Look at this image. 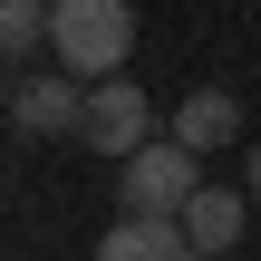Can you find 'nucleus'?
Masks as SVG:
<instances>
[{
  "mask_svg": "<svg viewBox=\"0 0 261 261\" xmlns=\"http://www.w3.org/2000/svg\"><path fill=\"white\" fill-rule=\"evenodd\" d=\"M48 48L68 77H116L136 58V0H48Z\"/></svg>",
  "mask_w": 261,
  "mask_h": 261,
  "instance_id": "obj_1",
  "label": "nucleus"
},
{
  "mask_svg": "<svg viewBox=\"0 0 261 261\" xmlns=\"http://www.w3.org/2000/svg\"><path fill=\"white\" fill-rule=\"evenodd\" d=\"M194 194H203V155H194L184 136H155V145H136V155L116 165V213H174V223H184Z\"/></svg>",
  "mask_w": 261,
  "mask_h": 261,
  "instance_id": "obj_2",
  "label": "nucleus"
},
{
  "mask_svg": "<svg viewBox=\"0 0 261 261\" xmlns=\"http://www.w3.org/2000/svg\"><path fill=\"white\" fill-rule=\"evenodd\" d=\"M77 136L97 145V155H136V145H155V107H145V87L136 77H87V116H77Z\"/></svg>",
  "mask_w": 261,
  "mask_h": 261,
  "instance_id": "obj_3",
  "label": "nucleus"
},
{
  "mask_svg": "<svg viewBox=\"0 0 261 261\" xmlns=\"http://www.w3.org/2000/svg\"><path fill=\"white\" fill-rule=\"evenodd\" d=\"M97 261H203L174 213H116V232H97Z\"/></svg>",
  "mask_w": 261,
  "mask_h": 261,
  "instance_id": "obj_4",
  "label": "nucleus"
},
{
  "mask_svg": "<svg viewBox=\"0 0 261 261\" xmlns=\"http://www.w3.org/2000/svg\"><path fill=\"white\" fill-rule=\"evenodd\" d=\"M77 116H87V87H68V77H10V126L19 136H77Z\"/></svg>",
  "mask_w": 261,
  "mask_h": 261,
  "instance_id": "obj_5",
  "label": "nucleus"
},
{
  "mask_svg": "<svg viewBox=\"0 0 261 261\" xmlns=\"http://www.w3.org/2000/svg\"><path fill=\"white\" fill-rule=\"evenodd\" d=\"M252 213H261L252 194H232V184H203V194L184 203V232H194V252H203V261H223L232 242H242V223H252Z\"/></svg>",
  "mask_w": 261,
  "mask_h": 261,
  "instance_id": "obj_6",
  "label": "nucleus"
},
{
  "mask_svg": "<svg viewBox=\"0 0 261 261\" xmlns=\"http://www.w3.org/2000/svg\"><path fill=\"white\" fill-rule=\"evenodd\" d=\"M174 136H184L194 155H223V145L242 136V97H232V87H194V97L174 107Z\"/></svg>",
  "mask_w": 261,
  "mask_h": 261,
  "instance_id": "obj_7",
  "label": "nucleus"
},
{
  "mask_svg": "<svg viewBox=\"0 0 261 261\" xmlns=\"http://www.w3.org/2000/svg\"><path fill=\"white\" fill-rule=\"evenodd\" d=\"M39 39H48V0H0V48H10V58H29Z\"/></svg>",
  "mask_w": 261,
  "mask_h": 261,
  "instance_id": "obj_8",
  "label": "nucleus"
},
{
  "mask_svg": "<svg viewBox=\"0 0 261 261\" xmlns=\"http://www.w3.org/2000/svg\"><path fill=\"white\" fill-rule=\"evenodd\" d=\"M252 203H261V145H252Z\"/></svg>",
  "mask_w": 261,
  "mask_h": 261,
  "instance_id": "obj_9",
  "label": "nucleus"
},
{
  "mask_svg": "<svg viewBox=\"0 0 261 261\" xmlns=\"http://www.w3.org/2000/svg\"><path fill=\"white\" fill-rule=\"evenodd\" d=\"M223 261H232V252H223Z\"/></svg>",
  "mask_w": 261,
  "mask_h": 261,
  "instance_id": "obj_10",
  "label": "nucleus"
}]
</instances>
